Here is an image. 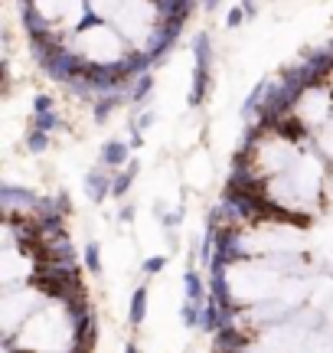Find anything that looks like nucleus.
<instances>
[{
    "label": "nucleus",
    "instance_id": "1",
    "mask_svg": "<svg viewBox=\"0 0 333 353\" xmlns=\"http://www.w3.org/2000/svg\"><path fill=\"white\" fill-rule=\"evenodd\" d=\"M82 187H85V196L92 200V203H105L108 196H111V187H115V176L108 174L105 167H92L85 180H82Z\"/></svg>",
    "mask_w": 333,
    "mask_h": 353
},
{
    "label": "nucleus",
    "instance_id": "2",
    "mask_svg": "<svg viewBox=\"0 0 333 353\" xmlns=\"http://www.w3.org/2000/svg\"><path fill=\"white\" fill-rule=\"evenodd\" d=\"M271 89H275V79H268V76H262V79L252 85V92L245 95V102H242V118L249 124H255V118H258V111H262V105L268 102V95H271Z\"/></svg>",
    "mask_w": 333,
    "mask_h": 353
},
{
    "label": "nucleus",
    "instance_id": "3",
    "mask_svg": "<svg viewBox=\"0 0 333 353\" xmlns=\"http://www.w3.org/2000/svg\"><path fill=\"white\" fill-rule=\"evenodd\" d=\"M206 285H209V298H213L222 311H229V308H232V291H229V269L226 265H219V262L209 265V282H206Z\"/></svg>",
    "mask_w": 333,
    "mask_h": 353
},
{
    "label": "nucleus",
    "instance_id": "4",
    "mask_svg": "<svg viewBox=\"0 0 333 353\" xmlns=\"http://www.w3.org/2000/svg\"><path fill=\"white\" fill-rule=\"evenodd\" d=\"M131 163V144H124V141H105V148L98 154V167H105V170H124Z\"/></svg>",
    "mask_w": 333,
    "mask_h": 353
},
{
    "label": "nucleus",
    "instance_id": "5",
    "mask_svg": "<svg viewBox=\"0 0 333 353\" xmlns=\"http://www.w3.org/2000/svg\"><path fill=\"white\" fill-rule=\"evenodd\" d=\"M183 301H193V304H206L209 301V285L203 282V275L196 269L183 272Z\"/></svg>",
    "mask_w": 333,
    "mask_h": 353
},
{
    "label": "nucleus",
    "instance_id": "6",
    "mask_svg": "<svg viewBox=\"0 0 333 353\" xmlns=\"http://www.w3.org/2000/svg\"><path fill=\"white\" fill-rule=\"evenodd\" d=\"M213 66V36L200 30L193 36V69H209Z\"/></svg>",
    "mask_w": 333,
    "mask_h": 353
},
{
    "label": "nucleus",
    "instance_id": "7",
    "mask_svg": "<svg viewBox=\"0 0 333 353\" xmlns=\"http://www.w3.org/2000/svg\"><path fill=\"white\" fill-rule=\"evenodd\" d=\"M121 102H128V92H111V95H102L98 102L92 105V118L95 124H105L111 118V111L118 109Z\"/></svg>",
    "mask_w": 333,
    "mask_h": 353
},
{
    "label": "nucleus",
    "instance_id": "8",
    "mask_svg": "<svg viewBox=\"0 0 333 353\" xmlns=\"http://www.w3.org/2000/svg\"><path fill=\"white\" fill-rule=\"evenodd\" d=\"M206 92H209V69H193V85H190V92H187L190 109H200Z\"/></svg>",
    "mask_w": 333,
    "mask_h": 353
},
{
    "label": "nucleus",
    "instance_id": "9",
    "mask_svg": "<svg viewBox=\"0 0 333 353\" xmlns=\"http://www.w3.org/2000/svg\"><path fill=\"white\" fill-rule=\"evenodd\" d=\"M154 92V76L147 72V76H141V79H134L131 82V89H128V102H131V109L134 111H141L144 109V102L147 95Z\"/></svg>",
    "mask_w": 333,
    "mask_h": 353
},
{
    "label": "nucleus",
    "instance_id": "10",
    "mask_svg": "<svg viewBox=\"0 0 333 353\" xmlns=\"http://www.w3.org/2000/svg\"><path fill=\"white\" fill-rule=\"evenodd\" d=\"M147 317V285H137L131 291V308H128V324L141 327Z\"/></svg>",
    "mask_w": 333,
    "mask_h": 353
},
{
    "label": "nucleus",
    "instance_id": "11",
    "mask_svg": "<svg viewBox=\"0 0 333 353\" xmlns=\"http://www.w3.org/2000/svg\"><path fill=\"white\" fill-rule=\"evenodd\" d=\"M200 330L203 334H219V330H222V308H219V304H216L213 298L206 301V304H203V317H200Z\"/></svg>",
    "mask_w": 333,
    "mask_h": 353
},
{
    "label": "nucleus",
    "instance_id": "12",
    "mask_svg": "<svg viewBox=\"0 0 333 353\" xmlns=\"http://www.w3.org/2000/svg\"><path fill=\"white\" fill-rule=\"evenodd\" d=\"M30 128H33V131H43V135L53 137L56 131H62V128H66V122H62V115H59V111H49V115H33Z\"/></svg>",
    "mask_w": 333,
    "mask_h": 353
},
{
    "label": "nucleus",
    "instance_id": "13",
    "mask_svg": "<svg viewBox=\"0 0 333 353\" xmlns=\"http://www.w3.org/2000/svg\"><path fill=\"white\" fill-rule=\"evenodd\" d=\"M216 242H219V229H206L200 239V249H196V258H200L203 269H209L216 258Z\"/></svg>",
    "mask_w": 333,
    "mask_h": 353
},
{
    "label": "nucleus",
    "instance_id": "14",
    "mask_svg": "<svg viewBox=\"0 0 333 353\" xmlns=\"http://www.w3.org/2000/svg\"><path fill=\"white\" fill-rule=\"evenodd\" d=\"M82 265H85V272L102 275V249H98V242H95V239H89V242H85V249H82Z\"/></svg>",
    "mask_w": 333,
    "mask_h": 353
},
{
    "label": "nucleus",
    "instance_id": "15",
    "mask_svg": "<svg viewBox=\"0 0 333 353\" xmlns=\"http://www.w3.org/2000/svg\"><path fill=\"white\" fill-rule=\"evenodd\" d=\"M200 317H203V304H193V301H183L180 304V321L190 330H200Z\"/></svg>",
    "mask_w": 333,
    "mask_h": 353
},
{
    "label": "nucleus",
    "instance_id": "16",
    "mask_svg": "<svg viewBox=\"0 0 333 353\" xmlns=\"http://www.w3.org/2000/svg\"><path fill=\"white\" fill-rule=\"evenodd\" d=\"M23 144H27L30 154H46V150H49V144H53V137L43 135V131H33V128H30L27 137H23Z\"/></svg>",
    "mask_w": 333,
    "mask_h": 353
},
{
    "label": "nucleus",
    "instance_id": "17",
    "mask_svg": "<svg viewBox=\"0 0 333 353\" xmlns=\"http://www.w3.org/2000/svg\"><path fill=\"white\" fill-rule=\"evenodd\" d=\"M163 269H167V255H150V258H144V265H141L144 275H160Z\"/></svg>",
    "mask_w": 333,
    "mask_h": 353
},
{
    "label": "nucleus",
    "instance_id": "18",
    "mask_svg": "<svg viewBox=\"0 0 333 353\" xmlns=\"http://www.w3.org/2000/svg\"><path fill=\"white\" fill-rule=\"evenodd\" d=\"M183 216H187V206H176L174 213H167V216L160 219V223H163V229H167V232H174L176 226L183 223Z\"/></svg>",
    "mask_w": 333,
    "mask_h": 353
},
{
    "label": "nucleus",
    "instance_id": "19",
    "mask_svg": "<svg viewBox=\"0 0 333 353\" xmlns=\"http://www.w3.org/2000/svg\"><path fill=\"white\" fill-rule=\"evenodd\" d=\"M154 122H157V111H141V115H137V118L131 122V128H134V131H141V135H144V131H147V128H150Z\"/></svg>",
    "mask_w": 333,
    "mask_h": 353
},
{
    "label": "nucleus",
    "instance_id": "20",
    "mask_svg": "<svg viewBox=\"0 0 333 353\" xmlns=\"http://www.w3.org/2000/svg\"><path fill=\"white\" fill-rule=\"evenodd\" d=\"M242 20H245V7H242V3H236V7H229V14H226V27H229V30H236V27H242Z\"/></svg>",
    "mask_w": 333,
    "mask_h": 353
},
{
    "label": "nucleus",
    "instance_id": "21",
    "mask_svg": "<svg viewBox=\"0 0 333 353\" xmlns=\"http://www.w3.org/2000/svg\"><path fill=\"white\" fill-rule=\"evenodd\" d=\"M49 111H56V102L49 95H36V98H33V115H49Z\"/></svg>",
    "mask_w": 333,
    "mask_h": 353
},
{
    "label": "nucleus",
    "instance_id": "22",
    "mask_svg": "<svg viewBox=\"0 0 333 353\" xmlns=\"http://www.w3.org/2000/svg\"><path fill=\"white\" fill-rule=\"evenodd\" d=\"M134 216H137V206L134 203H121V209H118V223H134Z\"/></svg>",
    "mask_w": 333,
    "mask_h": 353
},
{
    "label": "nucleus",
    "instance_id": "23",
    "mask_svg": "<svg viewBox=\"0 0 333 353\" xmlns=\"http://www.w3.org/2000/svg\"><path fill=\"white\" fill-rule=\"evenodd\" d=\"M56 209H59L62 216L72 213V200H69V193H59V196H56Z\"/></svg>",
    "mask_w": 333,
    "mask_h": 353
},
{
    "label": "nucleus",
    "instance_id": "24",
    "mask_svg": "<svg viewBox=\"0 0 333 353\" xmlns=\"http://www.w3.org/2000/svg\"><path fill=\"white\" fill-rule=\"evenodd\" d=\"M128 128H131V124H128ZM141 144H144V135H141V131H134V128H131V148H141Z\"/></svg>",
    "mask_w": 333,
    "mask_h": 353
},
{
    "label": "nucleus",
    "instance_id": "25",
    "mask_svg": "<svg viewBox=\"0 0 333 353\" xmlns=\"http://www.w3.org/2000/svg\"><path fill=\"white\" fill-rule=\"evenodd\" d=\"M245 7V16H258V3H242Z\"/></svg>",
    "mask_w": 333,
    "mask_h": 353
},
{
    "label": "nucleus",
    "instance_id": "26",
    "mask_svg": "<svg viewBox=\"0 0 333 353\" xmlns=\"http://www.w3.org/2000/svg\"><path fill=\"white\" fill-rule=\"evenodd\" d=\"M124 353H141V347H137L134 340H128V343H124Z\"/></svg>",
    "mask_w": 333,
    "mask_h": 353
}]
</instances>
